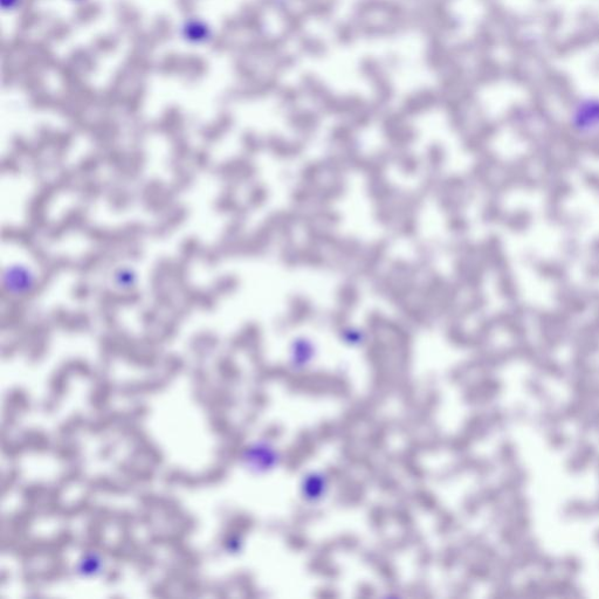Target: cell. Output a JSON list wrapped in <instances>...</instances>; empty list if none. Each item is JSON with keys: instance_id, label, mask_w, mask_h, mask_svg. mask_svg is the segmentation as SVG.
<instances>
[{"instance_id": "6da1fadb", "label": "cell", "mask_w": 599, "mask_h": 599, "mask_svg": "<svg viewBox=\"0 0 599 599\" xmlns=\"http://www.w3.org/2000/svg\"><path fill=\"white\" fill-rule=\"evenodd\" d=\"M570 127L584 139L599 136V100L577 103L570 115Z\"/></svg>"}]
</instances>
